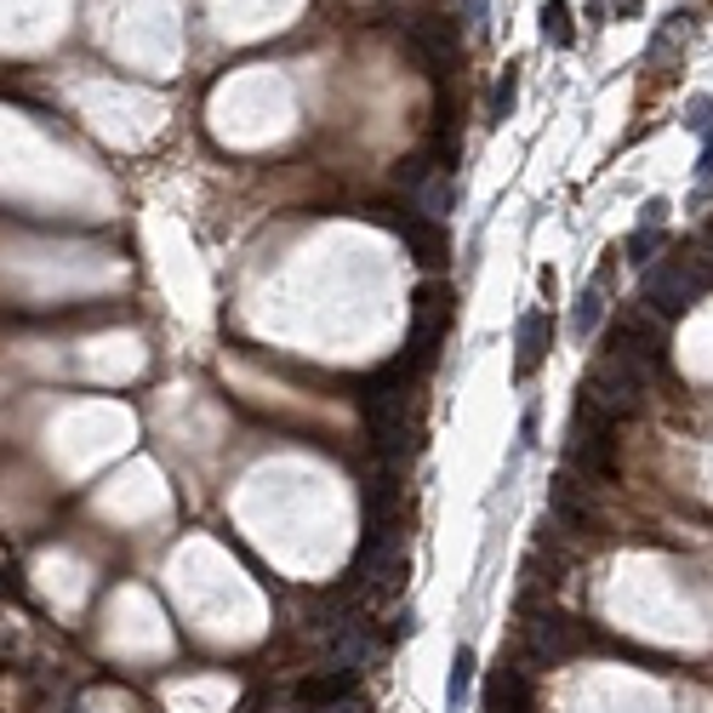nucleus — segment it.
Masks as SVG:
<instances>
[{
    "label": "nucleus",
    "instance_id": "1",
    "mask_svg": "<svg viewBox=\"0 0 713 713\" xmlns=\"http://www.w3.org/2000/svg\"><path fill=\"white\" fill-rule=\"evenodd\" d=\"M640 394H645V377L622 366L617 354H599V366L589 371V383H582L577 405H589V412H599L605 423H622L640 412Z\"/></svg>",
    "mask_w": 713,
    "mask_h": 713
},
{
    "label": "nucleus",
    "instance_id": "2",
    "mask_svg": "<svg viewBox=\"0 0 713 713\" xmlns=\"http://www.w3.org/2000/svg\"><path fill=\"white\" fill-rule=\"evenodd\" d=\"M445 331H451V292L435 280V286L412 292V343H405L400 366L405 371H428V366H435V354H440V343H445Z\"/></svg>",
    "mask_w": 713,
    "mask_h": 713
},
{
    "label": "nucleus",
    "instance_id": "3",
    "mask_svg": "<svg viewBox=\"0 0 713 713\" xmlns=\"http://www.w3.org/2000/svg\"><path fill=\"white\" fill-rule=\"evenodd\" d=\"M605 354H617L622 366H633L640 377H656L668 366V337H662V320L651 309H628L605 337Z\"/></svg>",
    "mask_w": 713,
    "mask_h": 713
},
{
    "label": "nucleus",
    "instance_id": "4",
    "mask_svg": "<svg viewBox=\"0 0 713 713\" xmlns=\"http://www.w3.org/2000/svg\"><path fill=\"white\" fill-rule=\"evenodd\" d=\"M577 645H582V628H577V622L537 610V617L520 622V662H514V668H548V662L571 656Z\"/></svg>",
    "mask_w": 713,
    "mask_h": 713
},
{
    "label": "nucleus",
    "instance_id": "5",
    "mask_svg": "<svg viewBox=\"0 0 713 713\" xmlns=\"http://www.w3.org/2000/svg\"><path fill=\"white\" fill-rule=\"evenodd\" d=\"M412 52L428 63V74H445L456 63V23L451 17H417L412 23Z\"/></svg>",
    "mask_w": 713,
    "mask_h": 713
},
{
    "label": "nucleus",
    "instance_id": "6",
    "mask_svg": "<svg viewBox=\"0 0 713 713\" xmlns=\"http://www.w3.org/2000/svg\"><path fill=\"white\" fill-rule=\"evenodd\" d=\"M571 463L582 474H610L617 468V445H610V428H589L571 417Z\"/></svg>",
    "mask_w": 713,
    "mask_h": 713
},
{
    "label": "nucleus",
    "instance_id": "7",
    "mask_svg": "<svg viewBox=\"0 0 713 713\" xmlns=\"http://www.w3.org/2000/svg\"><path fill=\"white\" fill-rule=\"evenodd\" d=\"M354 691H360V674L331 668V674L302 679V685H297V702H302V708H343V702H354Z\"/></svg>",
    "mask_w": 713,
    "mask_h": 713
},
{
    "label": "nucleus",
    "instance_id": "8",
    "mask_svg": "<svg viewBox=\"0 0 713 713\" xmlns=\"http://www.w3.org/2000/svg\"><path fill=\"white\" fill-rule=\"evenodd\" d=\"M400 235H405V246H412V258H417L423 269H440V263L451 258L445 228H440V223H428V217H405V223H400Z\"/></svg>",
    "mask_w": 713,
    "mask_h": 713
},
{
    "label": "nucleus",
    "instance_id": "9",
    "mask_svg": "<svg viewBox=\"0 0 713 713\" xmlns=\"http://www.w3.org/2000/svg\"><path fill=\"white\" fill-rule=\"evenodd\" d=\"M548 343H554V320L543 314V309H531L525 320H520V354H514V371L520 377H531L543 366V354H548Z\"/></svg>",
    "mask_w": 713,
    "mask_h": 713
},
{
    "label": "nucleus",
    "instance_id": "10",
    "mask_svg": "<svg viewBox=\"0 0 713 713\" xmlns=\"http://www.w3.org/2000/svg\"><path fill=\"white\" fill-rule=\"evenodd\" d=\"M599 314H605V274H599V280H589V286H582V297H577V320H571V331H577L582 343L594 337Z\"/></svg>",
    "mask_w": 713,
    "mask_h": 713
},
{
    "label": "nucleus",
    "instance_id": "11",
    "mask_svg": "<svg viewBox=\"0 0 713 713\" xmlns=\"http://www.w3.org/2000/svg\"><path fill=\"white\" fill-rule=\"evenodd\" d=\"M537 23H543V40H548V46H571V40H577V29H571V7H566V0H548Z\"/></svg>",
    "mask_w": 713,
    "mask_h": 713
},
{
    "label": "nucleus",
    "instance_id": "12",
    "mask_svg": "<svg viewBox=\"0 0 713 713\" xmlns=\"http://www.w3.org/2000/svg\"><path fill=\"white\" fill-rule=\"evenodd\" d=\"M468 685H474V651H456V656H451V679H445V702H451V713L468 702Z\"/></svg>",
    "mask_w": 713,
    "mask_h": 713
},
{
    "label": "nucleus",
    "instance_id": "13",
    "mask_svg": "<svg viewBox=\"0 0 713 713\" xmlns=\"http://www.w3.org/2000/svg\"><path fill=\"white\" fill-rule=\"evenodd\" d=\"M417 206L428 212V223H440V217H445V206H451V171L428 177V183L417 189Z\"/></svg>",
    "mask_w": 713,
    "mask_h": 713
},
{
    "label": "nucleus",
    "instance_id": "14",
    "mask_svg": "<svg viewBox=\"0 0 713 713\" xmlns=\"http://www.w3.org/2000/svg\"><path fill=\"white\" fill-rule=\"evenodd\" d=\"M622 251H628V263H633V269H640V263L651 269V263H656V251H662V228H633Z\"/></svg>",
    "mask_w": 713,
    "mask_h": 713
},
{
    "label": "nucleus",
    "instance_id": "15",
    "mask_svg": "<svg viewBox=\"0 0 713 713\" xmlns=\"http://www.w3.org/2000/svg\"><path fill=\"white\" fill-rule=\"evenodd\" d=\"M514 92H520V69H514V63H508V69H502V86H497V97H491V109H497V120H502L508 109H514Z\"/></svg>",
    "mask_w": 713,
    "mask_h": 713
},
{
    "label": "nucleus",
    "instance_id": "16",
    "mask_svg": "<svg viewBox=\"0 0 713 713\" xmlns=\"http://www.w3.org/2000/svg\"><path fill=\"white\" fill-rule=\"evenodd\" d=\"M685 115H691V120H685V126H697V132H708V126H713V104H708V97H697V104L685 109Z\"/></svg>",
    "mask_w": 713,
    "mask_h": 713
},
{
    "label": "nucleus",
    "instance_id": "17",
    "mask_svg": "<svg viewBox=\"0 0 713 713\" xmlns=\"http://www.w3.org/2000/svg\"><path fill=\"white\" fill-rule=\"evenodd\" d=\"M662 217H668V200H645L640 223H645V228H662Z\"/></svg>",
    "mask_w": 713,
    "mask_h": 713
},
{
    "label": "nucleus",
    "instance_id": "18",
    "mask_svg": "<svg viewBox=\"0 0 713 713\" xmlns=\"http://www.w3.org/2000/svg\"><path fill=\"white\" fill-rule=\"evenodd\" d=\"M463 12H468L474 29H486V0H463Z\"/></svg>",
    "mask_w": 713,
    "mask_h": 713
},
{
    "label": "nucleus",
    "instance_id": "19",
    "mask_svg": "<svg viewBox=\"0 0 713 713\" xmlns=\"http://www.w3.org/2000/svg\"><path fill=\"white\" fill-rule=\"evenodd\" d=\"M702 177H713V138H708V148H702V166H697Z\"/></svg>",
    "mask_w": 713,
    "mask_h": 713
}]
</instances>
